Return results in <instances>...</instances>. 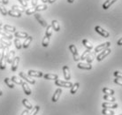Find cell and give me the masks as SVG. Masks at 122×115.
<instances>
[{
    "instance_id": "6da1fadb",
    "label": "cell",
    "mask_w": 122,
    "mask_h": 115,
    "mask_svg": "<svg viewBox=\"0 0 122 115\" xmlns=\"http://www.w3.org/2000/svg\"><path fill=\"white\" fill-rule=\"evenodd\" d=\"M9 52V47H5L0 58V70H5L6 68V63H7V55Z\"/></svg>"
},
{
    "instance_id": "7a4b0ae2",
    "label": "cell",
    "mask_w": 122,
    "mask_h": 115,
    "mask_svg": "<svg viewBox=\"0 0 122 115\" xmlns=\"http://www.w3.org/2000/svg\"><path fill=\"white\" fill-rule=\"evenodd\" d=\"M55 85L58 87H64V88H72L73 87V83L71 82H67V81H62V80H56Z\"/></svg>"
},
{
    "instance_id": "3957f363",
    "label": "cell",
    "mask_w": 122,
    "mask_h": 115,
    "mask_svg": "<svg viewBox=\"0 0 122 115\" xmlns=\"http://www.w3.org/2000/svg\"><path fill=\"white\" fill-rule=\"evenodd\" d=\"M69 50H70V52H72V54H73V60L74 61H79L81 59V57H80L79 53H78V51H77L76 47L74 44H70L69 46Z\"/></svg>"
},
{
    "instance_id": "277c9868",
    "label": "cell",
    "mask_w": 122,
    "mask_h": 115,
    "mask_svg": "<svg viewBox=\"0 0 122 115\" xmlns=\"http://www.w3.org/2000/svg\"><path fill=\"white\" fill-rule=\"evenodd\" d=\"M111 52H112V50H111L110 48L106 49V50H104L103 52H101L100 54H98V56L97 57V61H99V62H100V61H102L104 58H105L108 55L110 54Z\"/></svg>"
},
{
    "instance_id": "5b68a950",
    "label": "cell",
    "mask_w": 122,
    "mask_h": 115,
    "mask_svg": "<svg viewBox=\"0 0 122 115\" xmlns=\"http://www.w3.org/2000/svg\"><path fill=\"white\" fill-rule=\"evenodd\" d=\"M95 30H96V32H97L100 36H102L103 37H104V38H108V37H110V34L108 33L106 30H104V28H102L100 26H96Z\"/></svg>"
},
{
    "instance_id": "8992f818",
    "label": "cell",
    "mask_w": 122,
    "mask_h": 115,
    "mask_svg": "<svg viewBox=\"0 0 122 115\" xmlns=\"http://www.w3.org/2000/svg\"><path fill=\"white\" fill-rule=\"evenodd\" d=\"M111 45V42H106L103 43V44H100V45L97 46L96 48H95V53H97V52H103L104 50H106L110 47Z\"/></svg>"
},
{
    "instance_id": "52a82bcc",
    "label": "cell",
    "mask_w": 122,
    "mask_h": 115,
    "mask_svg": "<svg viewBox=\"0 0 122 115\" xmlns=\"http://www.w3.org/2000/svg\"><path fill=\"white\" fill-rule=\"evenodd\" d=\"M19 75H20V78L25 80V81L27 82H28V83H30V84H36V81L33 80V79H31L30 77H28V76L25 73H23V72H20V73H19Z\"/></svg>"
},
{
    "instance_id": "ba28073f",
    "label": "cell",
    "mask_w": 122,
    "mask_h": 115,
    "mask_svg": "<svg viewBox=\"0 0 122 115\" xmlns=\"http://www.w3.org/2000/svg\"><path fill=\"white\" fill-rule=\"evenodd\" d=\"M35 18L36 19V21L39 22L41 26L43 27H48V24H47V22L44 21V19L42 17V16L40 15L39 13H35Z\"/></svg>"
},
{
    "instance_id": "9c48e42d",
    "label": "cell",
    "mask_w": 122,
    "mask_h": 115,
    "mask_svg": "<svg viewBox=\"0 0 122 115\" xmlns=\"http://www.w3.org/2000/svg\"><path fill=\"white\" fill-rule=\"evenodd\" d=\"M63 74H64V78L66 81L69 82V80L71 79V73H70V69L67 66H64L63 67Z\"/></svg>"
},
{
    "instance_id": "30bf717a",
    "label": "cell",
    "mask_w": 122,
    "mask_h": 115,
    "mask_svg": "<svg viewBox=\"0 0 122 115\" xmlns=\"http://www.w3.org/2000/svg\"><path fill=\"white\" fill-rule=\"evenodd\" d=\"M62 94V89L60 88L59 89H57L56 91L54 92V94L52 96V99L51 101L53 103H56V102H58V99H59V97H60V95Z\"/></svg>"
},
{
    "instance_id": "8fae6325",
    "label": "cell",
    "mask_w": 122,
    "mask_h": 115,
    "mask_svg": "<svg viewBox=\"0 0 122 115\" xmlns=\"http://www.w3.org/2000/svg\"><path fill=\"white\" fill-rule=\"evenodd\" d=\"M77 67L80 68V69H83V70H91L92 69L91 64L83 63V62H80V63L77 64Z\"/></svg>"
},
{
    "instance_id": "7c38bea8",
    "label": "cell",
    "mask_w": 122,
    "mask_h": 115,
    "mask_svg": "<svg viewBox=\"0 0 122 115\" xmlns=\"http://www.w3.org/2000/svg\"><path fill=\"white\" fill-rule=\"evenodd\" d=\"M0 35L3 37V38H5V39L8 40H12L13 38V36L12 34L8 33L7 31H5L4 28H1V27H0Z\"/></svg>"
},
{
    "instance_id": "4fadbf2b",
    "label": "cell",
    "mask_w": 122,
    "mask_h": 115,
    "mask_svg": "<svg viewBox=\"0 0 122 115\" xmlns=\"http://www.w3.org/2000/svg\"><path fill=\"white\" fill-rule=\"evenodd\" d=\"M102 107L105 108V109H116L118 108V104L117 103H103L102 104Z\"/></svg>"
},
{
    "instance_id": "5bb4252c",
    "label": "cell",
    "mask_w": 122,
    "mask_h": 115,
    "mask_svg": "<svg viewBox=\"0 0 122 115\" xmlns=\"http://www.w3.org/2000/svg\"><path fill=\"white\" fill-rule=\"evenodd\" d=\"M28 76L31 77H43V73L40 71H35V70H29L28 72Z\"/></svg>"
},
{
    "instance_id": "9a60e30c",
    "label": "cell",
    "mask_w": 122,
    "mask_h": 115,
    "mask_svg": "<svg viewBox=\"0 0 122 115\" xmlns=\"http://www.w3.org/2000/svg\"><path fill=\"white\" fill-rule=\"evenodd\" d=\"M19 63H20V57H15L13 61L12 62V67H11V69H12V72H15L16 70H17Z\"/></svg>"
},
{
    "instance_id": "2e32d148",
    "label": "cell",
    "mask_w": 122,
    "mask_h": 115,
    "mask_svg": "<svg viewBox=\"0 0 122 115\" xmlns=\"http://www.w3.org/2000/svg\"><path fill=\"white\" fill-rule=\"evenodd\" d=\"M21 86H22V89H23V90H24V93L27 96H30L31 95V93H32V91H31V89H30V88H29V86L28 85V83L27 82H22V84H21Z\"/></svg>"
},
{
    "instance_id": "e0dca14e",
    "label": "cell",
    "mask_w": 122,
    "mask_h": 115,
    "mask_svg": "<svg viewBox=\"0 0 122 115\" xmlns=\"http://www.w3.org/2000/svg\"><path fill=\"white\" fill-rule=\"evenodd\" d=\"M43 78L45 79V80H58V74H53V73H46V74H43Z\"/></svg>"
},
{
    "instance_id": "ac0fdd59",
    "label": "cell",
    "mask_w": 122,
    "mask_h": 115,
    "mask_svg": "<svg viewBox=\"0 0 122 115\" xmlns=\"http://www.w3.org/2000/svg\"><path fill=\"white\" fill-rule=\"evenodd\" d=\"M14 56H15V51H9L8 55H7V63L12 64V62L14 59Z\"/></svg>"
},
{
    "instance_id": "d6986e66",
    "label": "cell",
    "mask_w": 122,
    "mask_h": 115,
    "mask_svg": "<svg viewBox=\"0 0 122 115\" xmlns=\"http://www.w3.org/2000/svg\"><path fill=\"white\" fill-rule=\"evenodd\" d=\"M117 0H106L105 2L104 3V5H103V9L104 10H107L110 6H112L113 5V4L116 2Z\"/></svg>"
},
{
    "instance_id": "ffe728a7",
    "label": "cell",
    "mask_w": 122,
    "mask_h": 115,
    "mask_svg": "<svg viewBox=\"0 0 122 115\" xmlns=\"http://www.w3.org/2000/svg\"><path fill=\"white\" fill-rule=\"evenodd\" d=\"M14 37H16V38H27V37H28V33H26V32H15L14 33Z\"/></svg>"
},
{
    "instance_id": "44dd1931",
    "label": "cell",
    "mask_w": 122,
    "mask_h": 115,
    "mask_svg": "<svg viewBox=\"0 0 122 115\" xmlns=\"http://www.w3.org/2000/svg\"><path fill=\"white\" fill-rule=\"evenodd\" d=\"M32 40H33V37L28 36V37H27V38H26V40L24 41V42H23L22 47H23L24 49H28V46H29V44H30V42H32Z\"/></svg>"
},
{
    "instance_id": "7402d4cb",
    "label": "cell",
    "mask_w": 122,
    "mask_h": 115,
    "mask_svg": "<svg viewBox=\"0 0 122 115\" xmlns=\"http://www.w3.org/2000/svg\"><path fill=\"white\" fill-rule=\"evenodd\" d=\"M51 27H52V28L56 31V32H58V31L60 30V26H59V23H58V21H56V20L52 21Z\"/></svg>"
},
{
    "instance_id": "603a6c76",
    "label": "cell",
    "mask_w": 122,
    "mask_h": 115,
    "mask_svg": "<svg viewBox=\"0 0 122 115\" xmlns=\"http://www.w3.org/2000/svg\"><path fill=\"white\" fill-rule=\"evenodd\" d=\"M8 14L10 16H12V17H15V18L21 17V13L17 12V11H14V10H10V11H8Z\"/></svg>"
},
{
    "instance_id": "cb8c5ba5",
    "label": "cell",
    "mask_w": 122,
    "mask_h": 115,
    "mask_svg": "<svg viewBox=\"0 0 122 115\" xmlns=\"http://www.w3.org/2000/svg\"><path fill=\"white\" fill-rule=\"evenodd\" d=\"M4 29L7 31L8 33H15L16 32L15 27H12V26H10V25H5L4 26Z\"/></svg>"
},
{
    "instance_id": "d4e9b609",
    "label": "cell",
    "mask_w": 122,
    "mask_h": 115,
    "mask_svg": "<svg viewBox=\"0 0 122 115\" xmlns=\"http://www.w3.org/2000/svg\"><path fill=\"white\" fill-rule=\"evenodd\" d=\"M22 104H23V105H24L25 107L27 108V110H28V111H31V110L33 109V105L28 102V99L24 98V99L22 100Z\"/></svg>"
},
{
    "instance_id": "484cf974",
    "label": "cell",
    "mask_w": 122,
    "mask_h": 115,
    "mask_svg": "<svg viewBox=\"0 0 122 115\" xmlns=\"http://www.w3.org/2000/svg\"><path fill=\"white\" fill-rule=\"evenodd\" d=\"M102 91H103V92H104V94H105V95H110V96H113V95L115 94V92H114V90H113V89L107 88V87H104V88H103Z\"/></svg>"
},
{
    "instance_id": "4316f807",
    "label": "cell",
    "mask_w": 122,
    "mask_h": 115,
    "mask_svg": "<svg viewBox=\"0 0 122 115\" xmlns=\"http://www.w3.org/2000/svg\"><path fill=\"white\" fill-rule=\"evenodd\" d=\"M82 44L84 45V47H86L87 50H89V51H91L92 49H93V45H92L91 43L88 41V40L86 39H83L82 40Z\"/></svg>"
},
{
    "instance_id": "83f0119b",
    "label": "cell",
    "mask_w": 122,
    "mask_h": 115,
    "mask_svg": "<svg viewBox=\"0 0 122 115\" xmlns=\"http://www.w3.org/2000/svg\"><path fill=\"white\" fill-rule=\"evenodd\" d=\"M80 87V83L79 82H76V83H74V84H73V87L71 88V90H70V93L72 95H74L75 93H76V91L78 90V89H79Z\"/></svg>"
},
{
    "instance_id": "f1b7e54d",
    "label": "cell",
    "mask_w": 122,
    "mask_h": 115,
    "mask_svg": "<svg viewBox=\"0 0 122 115\" xmlns=\"http://www.w3.org/2000/svg\"><path fill=\"white\" fill-rule=\"evenodd\" d=\"M4 82H5V83L6 85H7V87H9L10 89H13L14 88V84H13V82H12V80L9 78H5V80H4Z\"/></svg>"
},
{
    "instance_id": "f546056e",
    "label": "cell",
    "mask_w": 122,
    "mask_h": 115,
    "mask_svg": "<svg viewBox=\"0 0 122 115\" xmlns=\"http://www.w3.org/2000/svg\"><path fill=\"white\" fill-rule=\"evenodd\" d=\"M105 101H109L111 103H114L115 101H116V98L113 97V96H110V95H104V97H103Z\"/></svg>"
},
{
    "instance_id": "4dcf8cb0",
    "label": "cell",
    "mask_w": 122,
    "mask_h": 115,
    "mask_svg": "<svg viewBox=\"0 0 122 115\" xmlns=\"http://www.w3.org/2000/svg\"><path fill=\"white\" fill-rule=\"evenodd\" d=\"M12 10L17 11V12H20V13L26 12V10L24 9V7H23V6H19V5H12Z\"/></svg>"
},
{
    "instance_id": "1f68e13d",
    "label": "cell",
    "mask_w": 122,
    "mask_h": 115,
    "mask_svg": "<svg viewBox=\"0 0 122 115\" xmlns=\"http://www.w3.org/2000/svg\"><path fill=\"white\" fill-rule=\"evenodd\" d=\"M0 12L2 13V15H4V16H5L6 14H8V12H7V10L5 9V5L2 3V1H0Z\"/></svg>"
},
{
    "instance_id": "d6a6232c",
    "label": "cell",
    "mask_w": 122,
    "mask_h": 115,
    "mask_svg": "<svg viewBox=\"0 0 122 115\" xmlns=\"http://www.w3.org/2000/svg\"><path fill=\"white\" fill-rule=\"evenodd\" d=\"M11 80H12V82H14V83H16V84H18V85H21L22 82H23L21 79H19L17 76H14V75L11 78Z\"/></svg>"
},
{
    "instance_id": "836d02e7",
    "label": "cell",
    "mask_w": 122,
    "mask_h": 115,
    "mask_svg": "<svg viewBox=\"0 0 122 115\" xmlns=\"http://www.w3.org/2000/svg\"><path fill=\"white\" fill-rule=\"evenodd\" d=\"M49 43H50V37L45 36V37H43V41H42V45H43V47H48V46H49Z\"/></svg>"
},
{
    "instance_id": "e575fe53",
    "label": "cell",
    "mask_w": 122,
    "mask_h": 115,
    "mask_svg": "<svg viewBox=\"0 0 122 115\" xmlns=\"http://www.w3.org/2000/svg\"><path fill=\"white\" fill-rule=\"evenodd\" d=\"M48 8V6L46 5L45 4H43V5H36V12H41V11H44Z\"/></svg>"
},
{
    "instance_id": "d590c367",
    "label": "cell",
    "mask_w": 122,
    "mask_h": 115,
    "mask_svg": "<svg viewBox=\"0 0 122 115\" xmlns=\"http://www.w3.org/2000/svg\"><path fill=\"white\" fill-rule=\"evenodd\" d=\"M102 114L103 115H114V112H113L112 110L103 108V110H102Z\"/></svg>"
},
{
    "instance_id": "8d00e7d4",
    "label": "cell",
    "mask_w": 122,
    "mask_h": 115,
    "mask_svg": "<svg viewBox=\"0 0 122 115\" xmlns=\"http://www.w3.org/2000/svg\"><path fill=\"white\" fill-rule=\"evenodd\" d=\"M94 56H95V52L94 53H89V56L87 57L86 58V61H87V63L88 64H91L92 61L94 60Z\"/></svg>"
},
{
    "instance_id": "74e56055",
    "label": "cell",
    "mask_w": 122,
    "mask_h": 115,
    "mask_svg": "<svg viewBox=\"0 0 122 115\" xmlns=\"http://www.w3.org/2000/svg\"><path fill=\"white\" fill-rule=\"evenodd\" d=\"M39 110H40V106L39 105L35 106L33 109L31 110L32 112H31L30 113H28V115H36L37 113H38V112H39Z\"/></svg>"
},
{
    "instance_id": "f35d334b",
    "label": "cell",
    "mask_w": 122,
    "mask_h": 115,
    "mask_svg": "<svg viewBox=\"0 0 122 115\" xmlns=\"http://www.w3.org/2000/svg\"><path fill=\"white\" fill-rule=\"evenodd\" d=\"M14 44H15V47L17 50H20V49L22 48L21 42H20V41L18 38H15V39H14Z\"/></svg>"
},
{
    "instance_id": "ab89813d",
    "label": "cell",
    "mask_w": 122,
    "mask_h": 115,
    "mask_svg": "<svg viewBox=\"0 0 122 115\" xmlns=\"http://www.w3.org/2000/svg\"><path fill=\"white\" fill-rule=\"evenodd\" d=\"M52 35V27L51 26H48L47 28H46V32H45V36L48 37H51Z\"/></svg>"
},
{
    "instance_id": "60d3db41",
    "label": "cell",
    "mask_w": 122,
    "mask_h": 115,
    "mask_svg": "<svg viewBox=\"0 0 122 115\" xmlns=\"http://www.w3.org/2000/svg\"><path fill=\"white\" fill-rule=\"evenodd\" d=\"M89 53H90V51L89 50H86L85 52L82 53V55L81 56V60H86V58L89 56Z\"/></svg>"
},
{
    "instance_id": "b9f144b4",
    "label": "cell",
    "mask_w": 122,
    "mask_h": 115,
    "mask_svg": "<svg viewBox=\"0 0 122 115\" xmlns=\"http://www.w3.org/2000/svg\"><path fill=\"white\" fill-rule=\"evenodd\" d=\"M0 42H2L5 47H10V46L12 45V42L6 41V40L5 39V38H3V37H2V38H0Z\"/></svg>"
},
{
    "instance_id": "7bdbcfd3",
    "label": "cell",
    "mask_w": 122,
    "mask_h": 115,
    "mask_svg": "<svg viewBox=\"0 0 122 115\" xmlns=\"http://www.w3.org/2000/svg\"><path fill=\"white\" fill-rule=\"evenodd\" d=\"M36 8H29V9L26 10V14L27 15H31V14H35L36 13Z\"/></svg>"
},
{
    "instance_id": "ee69618b",
    "label": "cell",
    "mask_w": 122,
    "mask_h": 115,
    "mask_svg": "<svg viewBox=\"0 0 122 115\" xmlns=\"http://www.w3.org/2000/svg\"><path fill=\"white\" fill-rule=\"evenodd\" d=\"M113 75L115 76V78H119L122 80V73H120L119 71H115V72L113 73Z\"/></svg>"
},
{
    "instance_id": "f6af8a7d",
    "label": "cell",
    "mask_w": 122,
    "mask_h": 115,
    "mask_svg": "<svg viewBox=\"0 0 122 115\" xmlns=\"http://www.w3.org/2000/svg\"><path fill=\"white\" fill-rule=\"evenodd\" d=\"M113 82L115 83V84H118L119 86H121L122 87V80L121 79H119V78H115L113 80Z\"/></svg>"
},
{
    "instance_id": "bcb514c9",
    "label": "cell",
    "mask_w": 122,
    "mask_h": 115,
    "mask_svg": "<svg viewBox=\"0 0 122 115\" xmlns=\"http://www.w3.org/2000/svg\"><path fill=\"white\" fill-rule=\"evenodd\" d=\"M19 2L20 3V5H21L23 7H27L28 6V3H27V0H18Z\"/></svg>"
},
{
    "instance_id": "7dc6e473",
    "label": "cell",
    "mask_w": 122,
    "mask_h": 115,
    "mask_svg": "<svg viewBox=\"0 0 122 115\" xmlns=\"http://www.w3.org/2000/svg\"><path fill=\"white\" fill-rule=\"evenodd\" d=\"M31 4L33 6H36L37 5V0H31Z\"/></svg>"
},
{
    "instance_id": "c3c4849f",
    "label": "cell",
    "mask_w": 122,
    "mask_h": 115,
    "mask_svg": "<svg viewBox=\"0 0 122 115\" xmlns=\"http://www.w3.org/2000/svg\"><path fill=\"white\" fill-rule=\"evenodd\" d=\"M28 113H29V111H28V110H25V111H23V112H21L20 115H28Z\"/></svg>"
},
{
    "instance_id": "681fc988",
    "label": "cell",
    "mask_w": 122,
    "mask_h": 115,
    "mask_svg": "<svg viewBox=\"0 0 122 115\" xmlns=\"http://www.w3.org/2000/svg\"><path fill=\"white\" fill-rule=\"evenodd\" d=\"M117 44H118L119 46H121V45H122V37L119 40V41H118V42H117Z\"/></svg>"
},
{
    "instance_id": "f907efd6",
    "label": "cell",
    "mask_w": 122,
    "mask_h": 115,
    "mask_svg": "<svg viewBox=\"0 0 122 115\" xmlns=\"http://www.w3.org/2000/svg\"><path fill=\"white\" fill-rule=\"evenodd\" d=\"M2 3L5 5H7V4L9 3V0H2Z\"/></svg>"
},
{
    "instance_id": "816d5d0a",
    "label": "cell",
    "mask_w": 122,
    "mask_h": 115,
    "mask_svg": "<svg viewBox=\"0 0 122 115\" xmlns=\"http://www.w3.org/2000/svg\"><path fill=\"white\" fill-rule=\"evenodd\" d=\"M5 46L4 45L3 43H2V42H0V49H4V48H5Z\"/></svg>"
},
{
    "instance_id": "f5cc1de1",
    "label": "cell",
    "mask_w": 122,
    "mask_h": 115,
    "mask_svg": "<svg viewBox=\"0 0 122 115\" xmlns=\"http://www.w3.org/2000/svg\"><path fill=\"white\" fill-rule=\"evenodd\" d=\"M54 2H56V0H48V3H50V4H52V3H54Z\"/></svg>"
},
{
    "instance_id": "db71d44e",
    "label": "cell",
    "mask_w": 122,
    "mask_h": 115,
    "mask_svg": "<svg viewBox=\"0 0 122 115\" xmlns=\"http://www.w3.org/2000/svg\"><path fill=\"white\" fill-rule=\"evenodd\" d=\"M73 1H74V0H67V2H68L69 4H73Z\"/></svg>"
},
{
    "instance_id": "11a10c76",
    "label": "cell",
    "mask_w": 122,
    "mask_h": 115,
    "mask_svg": "<svg viewBox=\"0 0 122 115\" xmlns=\"http://www.w3.org/2000/svg\"><path fill=\"white\" fill-rule=\"evenodd\" d=\"M42 2H43V3H48V0H42Z\"/></svg>"
},
{
    "instance_id": "9f6ffc18",
    "label": "cell",
    "mask_w": 122,
    "mask_h": 115,
    "mask_svg": "<svg viewBox=\"0 0 122 115\" xmlns=\"http://www.w3.org/2000/svg\"><path fill=\"white\" fill-rule=\"evenodd\" d=\"M2 95H3V92H2V90H1V89H0V97H1V96H2Z\"/></svg>"
},
{
    "instance_id": "6f0895ef",
    "label": "cell",
    "mask_w": 122,
    "mask_h": 115,
    "mask_svg": "<svg viewBox=\"0 0 122 115\" xmlns=\"http://www.w3.org/2000/svg\"><path fill=\"white\" fill-rule=\"evenodd\" d=\"M1 26H2V22H1V21H0V27H1Z\"/></svg>"
},
{
    "instance_id": "680465c9",
    "label": "cell",
    "mask_w": 122,
    "mask_h": 115,
    "mask_svg": "<svg viewBox=\"0 0 122 115\" xmlns=\"http://www.w3.org/2000/svg\"><path fill=\"white\" fill-rule=\"evenodd\" d=\"M0 58H1V54H0Z\"/></svg>"
},
{
    "instance_id": "91938a15",
    "label": "cell",
    "mask_w": 122,
    "mask_h": 115,
    "mask_svg": "<svg viewBox=\"0 0 122 115\" xmlns=\"http://www.w3.org/2000/svg\"><path fill=\"white\" fill-rule=\"evenodd\" d=\"M27 1H28V0H27Z\"/></svg>"
},
{
    "instance_id": "94428289",
    "label": "cell",
    "mask_w": 122,
    "mask_h": 115,
    "mask_svg": "<svg viewBox=\"0 0 122 115\" xmlns=\"http://www.w3.org/2000/svg\"><path fill=\"white\" fill-rule=\"evenodd\" d=\"M120 115H122V114H120Z\"/></svg>"
}]
</instances>
